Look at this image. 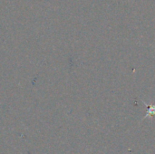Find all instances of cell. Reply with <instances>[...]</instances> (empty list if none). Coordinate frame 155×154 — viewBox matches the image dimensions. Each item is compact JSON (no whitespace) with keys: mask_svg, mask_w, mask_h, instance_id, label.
<instances>
[{"mask_svg":"<svg viewBox=\"0 0 155 154\" xmlns=\"http://www.w3.org/2000/svg\"><path fill=\"white\" fill-rule=\"evenodd\" d=\"M144 103V102H143ZM144 104L147 106V114L145 115L144 119L147 117H151V116H155V104L153 105H148L146 103H144Z\"/></svg>","mask_w":155,"mask_h":154,"instance_id":"1","label":"cell"}]
</instances>
